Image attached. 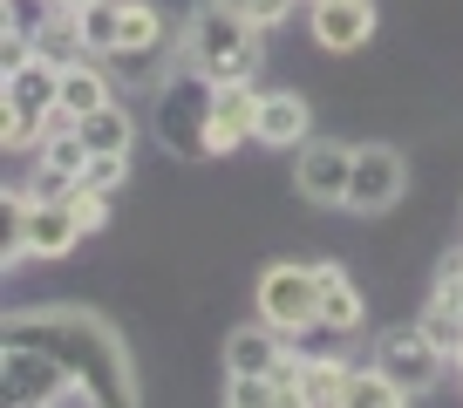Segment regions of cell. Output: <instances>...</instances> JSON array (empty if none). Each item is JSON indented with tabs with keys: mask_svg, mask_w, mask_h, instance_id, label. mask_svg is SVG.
<instances>
[{
	"mask_svg": "<svg viewBox=\"0 0 463 408\" xmlns=\"http://www.w3.org/2000/svg\"><path fill=\"white\" fill-rule=\"evenodd\" d=\"M7 340H34L48 348L75 381V402L82 408H144L137 402V367H130V348L102 313L89 306H21L7 320Z\"/></svg>",
	"mask_w": 463,
	"mask_h": 408,
	"instance_id": "1",
	"label": "cell"
},
{
	"mask_svg": "<svg viewBox=\"0 0 463 408\" xmlns=\"http://www.w3.org/2000/svg\"><path fill=\"white\" fill-rule=\"evenodd\" d=\"M177 55L191 61L198 75L212 82H260L266 69V28H252L246 7H232V0H198L177 34Z\"/></svg>",
	"mask_w": 463,
	"mask_h": 408,
	"instance_id": "2",
	"label": "cell"
},
{
	"mask_svg": "<svg viewBox=\"0 0 463 408\" xmlns=\"http://www.w3.org/2000/svg\"><path fill=\"white\" fill-rule=\"evenodd\" d=\"M212 102H218V82L198 75L184 61L177 75L157 82V102H150V130L171 157H204V130H212Z\"/></svg>",
	"mask_w": 463,
	"mask_h": 408,
	"instance_id": "3",
	"label": "cell"
},
{
	"mask_svg": "<svg viewBox=\"0 0 463 408\" xmlns=\"http://www.w3.org/2000/svg\"><path fill=\"white\" fill-rule=\"evenodd\" d=\"M252 300H260V320L273 327V334L300 340L320 327V279L314 265H293V259H273L260 273V286H252Z\"/></svg>",
	"mask_w": 463,
	"mask_h": 408,
	"instance_id": "4",
	"label": "cell"
},
{
	"mask_svg": "<svg viewBox=\"0 0 463 408\" xmlns=\"http://www.w3.org/2000/svg\"><path fill=\"white\" fill-rule=\"evenodd\" d=\"M0 381H7V402H75L69 367H61L48 348H34V340H7Z\"/></svg>",
	"mask_w": 463,
	"mask_h": 408,
	"instance_id": "5",
	"label": "cell"
},
{
	"mask_svg": "<svg viewBox=\"0 0 463 408\" xmlns=\"http://www.w3.org/2000/svg\"><path fill=\"white\" fill-rule=\"evenodd\" d=\"M402 190H409L402 150H395V144H354V184H347V211L375 218V211H389Z\"/></svg>",
	"mask_w": 463,
	"mask_h": 408,
	"instance_id": "6",
	"label": "cell"
},
{
	"mask_svg": "<svg viewBox=\"0 0 463 408\" xmlns=\"http://www.w3.org/2000/svg\"><path fill=\"white\" fill-rule=\"evenodd\" d=\"M443 361L449 354H436L430 340H422V327H389V334H375V367L409 394H430L436 381H443Z\"/></svg>",
	"mask_w": 463,
	"mask_h": 408,
	"instance_id": "7",
	"label": "cell"
},
{
	"mask_svg": "<svg viewBox=\"0 0 463 408\" xmlns=\"http://www.w3.org/2000/svg\"><path fill=\"white\" fill-rule=\"evenodd\" d=\"M293 184H300L307 204H347V184H354V144H334V136L300 144Z\"/></svg>",
	"mask_w": 463,
	"mask_h": 408,
	"instance_id": "8",
	"label": "cell"
},
{
	"mask_svg": "<svg viewBox=\"0 0 463 408\" xmlns=\"http://www.w3.org/2000/svg\"><path fill=\"white\" fill-rule=\"evenodd\" d=\"M293 340L273 334L266 320H246L225 334V375H293Z\"/></svg>",
	"mask_w": 463,
	"mask_h": 408,
	"instance_id": "9",
	"label": "cell"
},
{
	"mask_svg": "<svg viewBox=\"0 0 463 408\" xmlns=\"http://www.w3.org/2000/svg\"><path fill=\"white\" fill-rule=\"evenodd\" d=\"M252 144H266V150H300V144H314V109H307V96H293V88H260Z\"/></svg>",
	"mask_w": 463,
	"mask_h": 408,
	"instance_id": "10",
	"label": "cell"
},
{
	"mask_svg": "<svg viewBox=\"0 0 463 408\" xmlns=\"http://www.w3.org/2000/svg\"><path fill=\"white\" fill-rule=\"evenodd\" d=\"M14 218H21V238H28V252H34V259H69V252H75V246L89 238L69 198L28 204V211H14Z\"/></svg>",
	"mask_w": 463,
	"mask_h": 408,
	"instance_id": "11",
	"label": "cell"
},
{
	"mask_svg": "<svg viewBox=\"0 0 463 408\" xmlns=\"http://www.w3.org/2000/svg\"><path fill=\"white\" fill-rule=\"evenodd\" d=\"M252 116H260V82H218L212 130H204V157H225V150L252 144Z\"/></svg>",
	"mask_w": 463,
	"mask_h": 408,
	"instance_id": "12",
	"label": "cell"
},
{
	"mask_svg": "<svg viewBox=\"0 0 463 408\" xmlns=\"http://www.w3.org/2000/svg\"><path fill=\"white\" fill-rule=\"evenodd\" d=\"M307 28H314V42L327 55H347V48H362L375 34V0H314Z\"/></svg>",
	"mask_w": 463,
	"mask_h": 408,
	"instance_id": "13",
	"label": "cell"
},
{
	"mask_svg": "<svg viewBox=\"0 0 463 408\" xmlns=\"http://www.w3.org/2000/svg\"><path fill=\"white\" fill-rule=\"evenodd\" d=\"M7 109H21L28 123H42V136H48V116L61 109V69H48V61L7 69Z\"/></svg>",
	"mask_w": 463,
	"mask_h": 408,
	"instance_id": "14",
	"label": "cell"
},
{
	"mask_svg": "<svg viewBox=\"0 0 463 408\" xmlns=\"http://www.w3.org/2000/svg\"><path fill=\"white\" fill-rule=\"evenodd\" d=\"M28 42H34V61H48V69H75V61H89V42H82L75 7L34 14V21H28Z\"/></svg>",
	"mask_w": 463,
	"mask_h": 408,
	"instance_id": "15",
	"label": "cell"
},
{
	"mask_svg": "<svg viewBox=\"0 0 463 408\" xmlns=\"http://www.w3.org/2000/svg\"><path fill=\"white\" fill-rule=\"evenodd\" d=\"M314 279H320V327H327V334H354V327L368 320L362 286H354L334 259H314Z\"/></svg>",
	"mask_w": 463,
	"mask_h": 408,
	"instance_id": "16",
	"label": "cell"
},
{
	"mask_svg": "<svg viewBox=\"0 0 463 408\" xmlns=\"http://www.w3.org/2000/svg\"><path fill=\"white\" fill-rule=\"evenodd\" d=\"M347 381H354V367L341 354H293V388L307 394V408H341Z\"/></svg>",
	"mask_w": 463,
	"mask_h": 408,
	"instance_id": "17",
	"label": "cell"
},
{
	"mask_svg": "<svg viewBox=\"0 0 463 408\" xmlns=\"http://www.w3.org/2000/svg\"><path fill=\"white\" fill-rule=\"evenodd\" d=\"M116 88H109V69H96V55L75 61V69H61V109H69L75 123L96 116V109H109Z\"/></svg>",
	"mask_w": 463,
	"mask_h": 408,
	"instance_id": "18",
	"label": "cell"
},
{
	"mask_svg": "<svg viewBox=\"0 0 463 408\" xmlns=\"http://www.w3.org/2000/svg\"><path fill=\"white\" fill-rule=\"evenodd\" d=\"M416 327H422V340H430L436 354H457V348H463V292L436 286L430 306L416 313Z\"/></svg>",
	"mask_w": 463,
	"mask_h": 408,
	"instance_id": "19",
	"label": "cell"
},
{
	"mask_svg": "<svg viewBox=\"0 0 463 408\" xmlns=\"http://www.w3.org/2000/svg\"><path fill=\"white\" fill-rule=\"evenodd\" d=\"M82 144L96 150V157H130L137 144V123L123 102H109V109H96V116H82Z\"/></svg>",
	"mask_w": 463,
	"mask_h": 408,
	"instance_id": "20",
	"label": "cell"
},
{
	"mask_svg": "<svg viewBox=\"0 0 463 408\" xmlns=\"http://www.w3.org/2000/svg\"><path fill=\"white\" fill-rule=\"evenodd\" d=\"M164 34H171L164 7H150V0H123V48H116V55H157Z\"/></svg>",
	"mask_w": 463,
	"mask_h": 408,
	"instance_id": "21",
	"label": "cell"
},
{
	"mask_svg": "<svg viewBox=\"0 0 463 408\" xmlns=\"http://www.w3.org/2000/svg\"><path fill=\"white\" fill-rule=\"evenodd\" d=\"M89 157H96V150L82 144V123H75V130H48L42 144H34V163H42V171H55V177H82Z\"/></svg>",
	"mask_w": 463,
	"mask_h": 408,
	"instance_id": "22",
	"label": "cell"
},
{
	"mask_svg": "<svg viewBox=\"0 0 463 408\" xmlns=\"http://www.w3.org/2000/svg\"><path fill=\"white\" fill-rule=\"evenodd\" d=\"M75 21H82V42L96 61L123 48V0H89V7H75Z\"/></svg>",
	"mask_w": 463,
	"mask_h": 408,
	"instance_id": "23",
	"label": "cell"
},
{
	"mask_svg": "<svg viewBox=\"0 0 463 408\" xmlns=\"http://www.w3.org/2000/svg\"><path fill=\"white\" fill-rule=\"evenodd\" d=\"M409 402H416V394H409V388H395V381L382 375L375 361H368V367H354V381H347V394H341V408H409Z\"/></svg>",
	"mask_w": 463,
	"mask_h": 408,
	"instance_id": "24",
	"label": "cell"
},
{
	"mask_svg": "<svg viewBox=\"0 0 463 408\" xmlns=\"http://www.w3.org/2000/svg\"><path fill=\"white\" fill-rule=\"evenodd\" d=\"M69 204H75V218H82V232H102V225H109V204H116V190L75 184V190H69Z\"/></svg>",
	"mask_w": 463,
	"mask_h": 408,
	"instance_id": "25",
	"label": "cell"
},
{
	"mask_svg": "<svg viewBox=\"0 0 463 408\" xmlns=\"http://www.w3.org/2000/svg\"><path fill=\"white\" fill-rule=\"evenodd\" d=\"M123 177H130V157H89L82 184H96V190H123Z\"/></svg>",
	"mask_w": 463,
	"mask_h": 408,
	"instance_id": "26",
	"label": "cell"
},
{
	"mask_svg": "<svg viewBox=\"0 0 463 408\" xmlns=\"http://www.w3.org/2000/svg\"><path fill=\"white\" fill-rule=\"evenodd\" d=\"M232 7H246V14H252V28H279V21H287L293 7H300V0H232Z\"/></svg>",
	"mask_w": 463,
	"mask_h": 408,
	"instance_id": "27",
	"label": "cell"
},
{
	"mask_svg": "<svg viewBox=\"0 0 463 408\" xmlns=\"http://www.w3.org/2000/svg\"><path fill=\"white\" fill-rule=\"evenodd\" d=\"M436 286H449V292H463V246L443 259V273H436Z\"/></svg>",
	"mask_w": 463,
	"mask_h": 408,
	"instance_id": "28",
	"label": "cell"
},
{
	"mask_svg": "<svg viewBox=\"0 0 463 408\" xmlns=\"http://www.w3.org/2000/svg\"><path fill=\"white\" fill-rule=\"evenodd\" d=\"M7 408H55V402H7Z\"/></svg>",
	"mask_w": 463,
	"mask_h": 408,
	"instance_id": "29",
	"label": "cell"
},
{
	"mask_svg": "<svg viewBox=\"0 0 463 408\" xmlns=\"http://www.w3.org/2000/svg\"><path fill=\"white\" fill-rule=\"evenodd\" d=\"M48 7H89V0H48Z\"/></svg>",
	"mask_w": 463,
	"mask_h": 408,
	"instance_id": "30",
	"label": "cell"
},
{
	"mask_svg": "<svg viewBox=\"0 0 463 408\" xmlns=\"http://www.w3.org/2000/svg\"><path fill=\"white\" fill-rule=\"evenodd\" d=\"M307 7H314V0H307Z\"/></svg>",
	"mask_w": 463,
	"mask_h": 408,
	"instance_id": "31",
	"label": "cell"
}]
</instances>
